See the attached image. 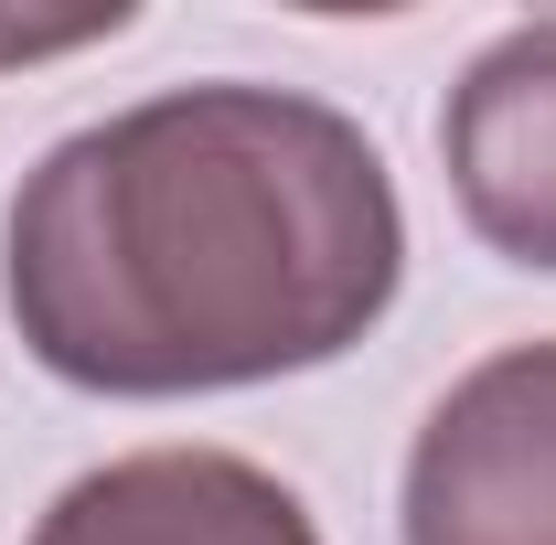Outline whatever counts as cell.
<instances>
[{
  "label": "cell",
  "mask_w": 556,
  "mask_h": 545,
  "mask_svg": "<svg viewBox=\"0 0 556 545\" xmlns=\"http://www.w3.org/2000/svg\"><path fill=\"white\" fill-rule=\"evenodd\" d=\"M129 11L108 0V11H86V22H22V11H0V65H33V54H75V43H97V33H118Z\"/></svg>",
  "instance_id": "obj_5"
},
{
  "label": "cell",
  "mask_w": 556,
  "mask_h": 545,
  "mask_svg": "<svg viewBox=\"0 0 556 545\" xmlns=\"http://www.w3.org/2000/svg\"><path fill=\"white\" fill-rule=\"evenodd\" d=\"M407 214L386 150L300 86H172L54 139L0 236V300L86 396L311 375L386 321Z\"/></svg>",
  "instance_id": "obj_1"
},
{
  "label": "cell",
  "mask_w": 556,
  "mask_h": 545,
  "mask_svg": "<svg viewBox=\"0 0 556 545\" xmlns=\"http://www.w3.org/2000/svg\"><path fill=\"white\" fill-rule=\"evenodd\" d=\"M407 545H556V342L492 353L428 407Z\"/></svg>",
  "instance_id": "obj_2"
},
{
  "label": "cell",
  "mask_w": 556,
  "mask_h": 545,
  "mask_svg": "<svg viewBox=\"0 0 556 545\" xmlns=\"http://www.w3.org/2000/svg\"><path fill=\"white\" fill-rule=\"evenodd\" d=\"M33 545H321L311 503L236 449H139L54 492Z\"/></svg>",
  "instance_id": "obj_4"
},
{
  "label": "cell",
  "mask_w": 556,
  "mask_h": 545,
  "mask_svg": "<svg viewBox=\"0 0 556 545\" xmlns=\"http://www.w3.org/2000/svg\"><path fill=\"white\" fill-rule=\"evenodd\" d=\"M439 161L460 225L492 257L556 278V11L492 33L439 107Z\"/></svg>",
  "instance_id": "obj_3"
}]
</instances>
